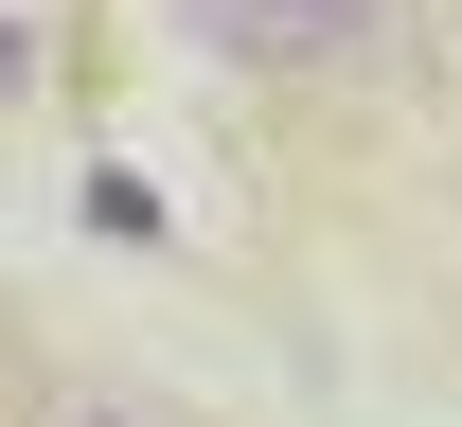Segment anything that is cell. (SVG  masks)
<instances>
[{
    "label": "cell",
    "mask_w": 462,
    "mask_h": 427,
    "mask_svg": "<svg viewBox=\"0 0 462 427\" xmlns=\"http://www.w3.org/2000/svg\"><path fill=\"white\" fill-rule=\"evenodd\" d=\"M196 36L249 54V71H356L392 36V0H196Z\"/></svg>",
    "instance_id": "cell-1"
},
{
    "label": "cell",
    "mask_w": 462,
    "mask_h": 427,
    "mask_svg": "<svg viewBox=\"0 0 462 427\" xmlns=\"http://www.w3.org/2000/svg\"><path fill=\"white\" fill-rule=\"evenodd\" d=\"M54 427H143V410H107V392H71V410H54Z\"/></svg>",
    "instance_id": "cell-2"
}]
</instances>
